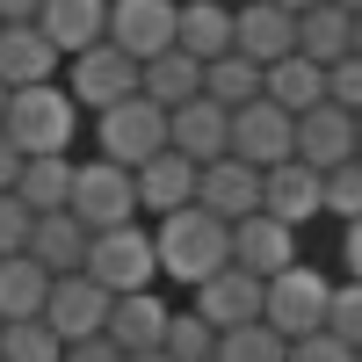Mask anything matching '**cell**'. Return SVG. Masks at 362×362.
Returning <instances> with one entry per match:
<instances>
[{"mask_svg": "<svg viewBox=\"0 0 362 362\" xmlns=\"http://www.w3.org/2000/svg\"><path fill=\"white\" fill-rule=\"evenodd\" d=\"M145 232H153L160 283L196 290L203 276H218V268L232 261V225H218V218H210V210H196V203H181V210H167V218H153Z\"/></svg>", "mask_w": 362, "mask_h": 362, "instance_id": "obj_1", "label": "cell"}, {"mask_svg": "<svg viewBox=\"0 0 362 362\" xmlns=\"http://www.w3.org/2000/svg\"><path fill=\"white\" fill-rule=\"evenodd\" d=\"M80 124H87V116L73 109V95L58 80L22 87V95H8V109H0V138H8L22 160H73Z\"/></svg>", "mask_w": 362, "mask_h": 362, "instance_id": "obj_2", "label": "cell"}, {"mask_svg": "<svg viewBox=\"0 0 362 362\" xmlns=\"http://www.w3.org/2000/svg\"><path fill=\"white\" fill-rule=\"evenodd\" d=\"M326 297H334V276H319L312 261H290L283 276L261 283V326L276 341H312L326 334Z\"/></svg>", "mask_w": 362, "mask_h": 362, "instance_id": "obj_3", "label": "cell"}, {"mask_svg": "<svg viewBox=\"0 0 362 362\" xmlns=\"http://www.w3.org/2000/svg\"><path fill=\"white\" fill-rule=\"evenodd\" d=\"M95 290L109 297H138L160 283V261H153V232L145 225H116V232H95L87 239V268H80Z\"/></svg>", "mask_w": 362, "mask_h": 362, "instance_id": "obj_4", "label": "cell"}, {"mask_svg": "<svg viewBox=\"0 0 362 362\" xmlns=\"http://www.w3.org/2000/svg\"><path fill=\"white\" fill-rule=\"evenodd\" d=\"M167 153V109H153L145 95L131 102H116L95 116V160L109 167H145V160H160Z\"/></svg>", "mask_w": 362, "mask_h": 362, "instance_id": "obj_5", "label": "cell"}, {"mask_svg": "<svg viewBox=\"0 0 362 362\" xmlns=\"http://www.w3.org/2000/svg\"><path fill=\"white\" fill-rule=\"evenodd\" d=\"M58 73H66L58 87L73 95L80 116H102V109H116V102H131V95H138V58H124L116 44H87V51L66 58Z\"/></svg>", "mask_w": 362, "mask_h": 362, "instance_id": "obj_6", "label": "cell"}, {"mask_svg": "<svg viewBox=\"0 0 362 362\" xmlns=\"http://www.w3.org/2000/svg\"><path fill=\"white\" fill-rule=\"evenodd\" d=\"M66 210L95 232H116V225H138V196H131V167H109V160H73V196Z\"/></svg>", "mask_w": 362, "mask_h": 362, "instance_id": "obj_7", "label": "cell"}, {"mask_svg": "<svg viewBox=\"0 0 362 362\" xmlns=\"http://www.w3.org/2000/svg\"><path fill=\"white\" fill-rule=\"evenodd\" d=\"M290 131H297V116H283L276 102H247V109H232V145H225V160L268 174V167L290 160Z\"/></svg>", "mask_w": 362, "mask_h": 362, "instance_id": "obj_8", "label": "cell"}, {"mask_svg": "<svg viewBox=\"0 0 362 362\" xmlns=\"http://www.w3.org/2000/svg\"><path fill=\"white\" fill-rule=\"evenodd\" d=\"M189 312L210 326V334H232V326H254L261 319V276H247V268H218V276H203L189 290Z\"/></svg>", "mask_w": 362, "mask_h": 362, "instance_id": "obj_9", "label": "cell"}, {"mask_svg": "<svg viewBox=\"0 0 362 362\" xmlns=\"http://www.w3.org/2000/svg\"><path fill=\"white\" fill-rule=\"evenodd\" d=\"M44 326L58 341H95L109 326V290H95L87 276H51V297H44Z\"/></svg>", "mask_w": 362, "mask_h": 362, "instance_id": "obj_10", "label": "cell"}, {"mask_svg": "<svg viewBox=\"0 0 362 362\" xmlns=\"http://www.w3.org/2000/svg\"><path fill=\"white\" fill-rule=\"evenodd\" d=\"M102 44H116L124 58H160V51H174V8L167 0H109V37Z\"/></svg>", "mask_w": 362, "mask_h": 362, "instance_id": "obj_11", "label": "cell"}, {"mask_svg": "<svg viewBox=\"0 0 362 362\" xmlns=\"http://www.w3.org/2000/svg\"><path fill=\"white\" fill-rule=\"evenodd\" d=\"M290 160H305L312 174L355 160V116H348V109H334V102L305 109V116H297V131H290Z\"/></svg>", "mask_w": 362, "mask_h": 362, "instance_id": "obj_12", "label": "cell"}, {"mask_svg": "<svg viewBox=\"0 0 362 362\" xmlns=\"http://www.w3.org/2000/svg\"><path fill=\"white\" fill-rule=\"evenodd\" d=\"M232 51L247 58V66H276V58L297 51V15L268 8V0H247V8H232Z\"/></svg>", "mask_w": 362, "mask_h": 362, "instance_id": "obj_13", "label": "cell"}, {"mask_svg": "<svg viewBox=\"0 0 362 362\" xmlns=\"http://www.w3.org/2000/svg\"><path fill=\"white\" fill-rule=\"evenodd\" d=\"M196 210H210L218 225L254 218V210H261V174L239 167V160H210V167H196Z\"/></svg>", "mask_w": 362, "mask_h": 362, "instance_id": "obj_14", "label": "cell"}, {"mask_svg": "<svg viewBox=\"0 0 362 362\" xmlns=\"http://www.w3.org/2000/svg\"><path fill=\"white\" fill-rule=\"evenodd\" d=\"M290 261H305V254H297V232H290V225L261 218V210L232 225V268H247V276H261V283H268V276H283Z\"/></svg>", "mask_w": 362, "mask_h": 362, "instance_id": "obj_15", "label": "cell"}, {"mask_svg": "<svg viewBox=\"0 0 362 362\" xmlns=\"http://www.w3.org/2000/svg\"><path fill=\"white\" fill-rule=\"evenodd\" d=\"M261 218H276L290 232H305L319 218V174L305 160H283V167H268L261 174Z\"/></svg>", "mask_w": 362, "mask_h": 362, "instance_id": "obj_16", "label": "cell"}, {"mask_svg": "<svg viewBox=\"0 0 362 362\" xmlns=\"http://www.w3.org/2000/svg\"><path fill=\"white\" fill-rule=\"evenodd\" d=\"M225 145H232V116H225L218 102H189V109L167 116V153H181L189 167L225 160Z\"/></svg>", "mask_w": 362, "mask_h": 362, "instance_id": "obj_17", "label": "cell"}, {"mask_svg": "<svg viewBox=\"0 0 362 362\" xmlns=\"http://www.w3.org/2000/svg\"><path fill=\"white\" fill-rule=\"evenodd\" d=\"M37 29L58 58H80L87 44L109 37V0H44L37 8Z\"/></svg>", "mask_w": 362, "mask_h": 362, "instance_id": "obj_18", "label": "cell"}, {"mask_svg": "<svg viewBox=\"0 0 362 362\" xmlns=\"http://www.w3.org/2000/svg\"><path fill=\"white\" fill-rule=\"evenodd\" d=\"M58 66H66V58H58V51L44 44V29H37V22H22V29H0V87H8V95L58 80Z\"/></svg>", "mask_w": 362, "mask_h": 362, "instance_id": "obj_19", "label": "cell"}, {"mask_svg": "<svg viewBox=\"0 0 362 362\" xmlns=\"http://www.w3.org/2000/svg\"><path fill=\"white\" fill-rule=\"evenodd\" d=\"M131 196H138V210H145V218H167V210L196 203V167L181 160V153H160V160L131 167Z\"/></svg>", "mask_w": 362, "mask_h": 362, "instance_id": "obj_20", "label": "cell"}, {"mask_svg": "<svg viewBox=\"0 0 362 362\" xmlns=\"http://www.w3.org/2000/svg\"><path fill=\"white\" fill-rule=\"evenodd\" d=\"M138 95L174 116V109L203 102V66H196L189 51H160V58H145V66H138Z\"/></svg>", "mask_w": 362, "mask_h": 362, "instance_id": "obj_21", "label": "cell"}, {"mask_svg": "<svg viewBox=\"0 0 362 362\" xmlns=\"http://www.w3.org/2000/svg\"><path fill=\"white\" fill-rule=\"evenodd\" d=\"M29 261L44 268V276H80L87 268V225L73 210H51V218L29 225Z\"/></svg>", "mask_w": 362, "mask_h": 362, "instance_id": "obj_22", "label": "cell"}, {"mask_svg": "<svg viewBox=\"0 0 362 362\" xmlns=\"http://www.w3.org/2000/svg\"><path fill=\"white\" fill-rule=\"evenodd\" d=\"M102 334L124 348V355H153L160 334H167V305H160V290H138V297H109V326Z\"/></svg>", "mask_w": 362, "mask_h": 362, "instance_id": "obj_23", "label": "cell"}, {"mask_svg": "<svg viewBox=\"0 0 362 362\" xmlns=\"http://www.w3.org/2000/svg\"><path fill=\"white\" fill-rule=\"evenodd\" d=\"M174 51H189L196 66L225 58L232 51V8H218V0H181L174 8Z\"/></svg>", "mask_w": 362, "mask_h": 362, "instance_id": "obj_24", "label": "cell"}, {"mask_svg": "<svg viewBox=\"0 0 362 362\" xmlns=\"http://www.w3.org/2000/svg\"><path fill=\"white\" fill-rule=\"evenodd\" d=\"M355 51V15H341L334 0H319V8L297 15V58H312V66H341V58Z\"/></svg>", "mask_w": 362, "mask_h": 362, "instance_id": "obj_25", "label": "cell"}, {"mask_svg": "<svg viewBox=\"0 0 362 362\" xmlns=\"http://www.w3.org/2000/svg\"><path fill=\"white\" fill-rule=\"evenodd\" d=\"M261 102H276L283 116H305V109H319L326 102V73L312 66V58H276V66L261 73Z\"/></svg>", "mask_w": 362, "mask_h": 362, "instance_id": "obj_26", "label": "cell"}, {"mask_svg": "<svg viewBox=\"0 0 362 362\" xmlns=\"http://www.w3.org/2000/svg\"><path fill=\"white\" fill-rule=\"evenodd\" d=\"M44 297H51V276H44L29 254L0 261V326H15V319H44Z\"/></svg>", "mask_w": 362, "mask_h": 362, "instance_id": "obj_27", "label": "cell"}, {"mask_svg": "<svg viewBox=\"0 0 362 362\" xmlns=\"http://www.w3.org/2000/svg\"><path fill=\"white\" fill-rule=\"evenodd\" d=\"M66 196H73V160H22V174H15V203L29 210V218L66 210Z\"/></svg>", "mask_w": 362, "mask_h": 362, "instance_id": "obj_28", "label": "cell"}, {"mask_svg": "<svg viewBox=\"0 0 362 362\" xmlns=\"http://www.w3.org/2000/svg\"><path fill=\"white\" fill-rule=\"evenodd\" d=\"M203 102H218L225 116H232V109H247V102H261V66H247L239 51L210 58V66H203Z\"/></svg>", "mask_w": 362, "mask_h": 362, "instance_id": "obj_29", "label": "cell"}, {"mask_svg": "<svg viewBox=\"0 0 362 362\" xmlns=\"http://www.w3.org/2000/svg\"><path fill=\"white\" fill-rule=\"evenodd\" d=\"M0 362H66V341L44 319H15V326H0Z\"/></svg>", "mask_w": 362, "mask_h": 362, "instance_id": "obj_30", "label": "cell"}, {"mask_svg": "<svg viewBox=\"0 0 362 362\" xmlns=\"http://www.w3.org/2000/svg\"><path fill=\"white\" fill-rule=\"evenodd\" d=\"M319 218H341V225L362 218V160H341L319 174Z\"/></svg>", "mask_w": 362, "mask_h": 362, "instance_id": "obj_31", "label": "cell"}, {"mask_svg": "<svg viewBox=\"0 0 362 362\" xmlns=\"http://www.w3.org/2000/svg\"><path fill=\"white\" fill-rule=\"evenodd\" d=\"M160 355H167V362H210V355H218V334H210V326H203L196 312H167Z\"/></svg>", "mask_w": 362, "mask_h": 362, "instance_id": "obj_32", "label": "cell"}, {"mask_svg": "<svg viewBox=\"0 0 362 362\" xmlns=\"http://www.w3.org/2000/svg\"><path fill=\"white\" fill-rule=\"evenodd\" d=\"M283 355H290V341H276V334L254 319V326H232V334H218V355H210V362H283Z\"/></svg>", "mask_w": 362, "mask_h": 362, "instance_id": "obj_33", "label": "cell"}, {"mask_svg": "<svg viewBox=\"0 0 362 362\" xmlns=\"http://www.w3.org/2000/svg\"><path fill=\"white\" fill-rule=\"evenodd\" d=\"M326 334L362 355V283H334V297H326Z\"/></svg>", "mask_w": 362, "mask_h": 362, "instance_id": "obj_34", "label": "cell"}, {"mask_svg": "<svg viewBox=\"0 0 362 362\" xmlns=\"http://www.w3.org/2000/svg\"><path fill=\"white\" fill-rule=\"evenodd\" d=\"M326 102L348 109V116H362V58L355 51L341 58V66H326Z\"/></svg>", "mask_w": 362, "mask_h": 362, "instance_id": "obj_35", "label": "cell"}, {"mask_svg": "<svg viewBox=\"0 0 362 362\" xmlns=\"http://www.w3.org/2000/svg\"><path fill=\"white\" fill-rule=\"evenodd\" d=\"M29 210L15 203V196H0V261H15V254H29Z\"/></svg>", "mask_w": 362, "mask_h": 362, "instance_id": "obj_36", "label": "cell"}, {"mask_svg": "<svg viewBox=\"0 0 362 362\" xmlns=\"http://www.w3.org/2000/svg\"><path fill=\"white\" fill-rule=\"evenodd\" d=\"M283 362H355V348H341L334 334H312V341H290Z\"/></svg>", "mask_w": 362, "mask_h": 362, "instance_id": "obj_37", "label": "cell"}, {"mask_svg": "<svg viewBox=\"0 0 362 362\" xmlns=\"http://www.w3.org/2000/svg\"><path fill=\"white\" fill-rule=\"evenodd\" d=\"M66 362H124V348H116L109 334H95V341H73V348H66Z\"/></svg>", "mask_w": 362, "mask_h": 362, "instance_id": "obj_38", "label": "cell"}, {"mask_svg": "<svg viewBox=\"0 0 362 362\" xmlns=\"http://www.w3.org/2000/svg\"><path fill=\"white\" fill-rule=\"evenodd\" d=\"M341 261H348V283H362V218H355L348 239H341Z\"/></svg>", "mask_w": 362, "mask_h": 362, "instance_id": "obj_39", "label": "cell"}, {"mask_svg": "<svg viewBox=\"0 0 362 362\" xmlns=\"http://www.w3.org/2000/svg\"><path fill=\"white\" fill-rule=\"evenodd\" d=\"M44 0H0V29H22V22H37Z\"/></svg>", "mask_w": 362, "mask_h": 362, "instance_id": "obj_40", "label": "cell"}, {"mask_svg": "<svg viewBox=\"0 0 362 362\" xmlns=\"http://www.w3.org/2000/svg\"><path fill=\"white\" fill-rule=\"evenodd\" d=\"M15 174H22V153L0 138V196H15Z\"/></svg>", "mask_w": 362, "mask_h": 362, "instance_id": "obj_41", "label": "cell"}, {"mask_svg": "<svg viewBox=\"0 0 362 362\" xmlns=\"http://www.w3.org/2000/svg\"><path fill=\"white\" fill-rule=\"evenodd\" d=\"M268 8H283V15H305V8H319V0H268Z\"/></svg>", "mask_w": 362, "mask_h": 362, "instance_id": "obj_42", "label": "cell"}, {"mask_svg": "<svg viewBox=\"0 0 362 362\" xmlns=\"http://www.w3.org/2000/svg\"><path fill=\"white\" fill-rule=\"evenodd\" d=\"M334 8H341V15H362V0H334Z\"/></svg>", "mask_w": 362, "mask_h": 362, "instance_id": "obj_43", "label": "cell"}, {"mask_svg": "<svg viewBox=\"0 0 362 362\" xmlns=\"http://www.w3.org/2000/svg\"><path fill=\"white\" fill-rule=\"evenodd\" d=\"M124 362H167V355H160V348H153V355H124Z\"/></svg>", "mask_w": 362, "mask_h": 362, "instance_id": "obj_44", "label": "cell"}, {"mask_svg": "<svg viewBox=\"0 0 362 362\" xmlns=\"http://www.w3.org/2000/svg\"><path fill=\"white\" fill-rule=\"evenodd\" d=\"M355 160H362V116H355Z\"/></svg>", "mask_w": 362, "mask_h": 362, "instance_id": "obj_45", "label": "cell"}, {"mask_svg": "<svg viewBox=\"0 0 362 362\" xmlns=\"http://www.w3.org/2000/svg\"><path fill=\"white\" fill-rule=\"evenodd\" d=\"M355 58H362V15H355Z\"/></svg>", "mask_w": 362, "mask_h": 362, "instance_id": "obj_46", "label": "cell"}, {"mask_svg": "<svg viewBox=\"0 0 362 362\" xmlns=\"http://www.w3.org/2000/svg\"><path fill=\"white\" fill-rule=\"evenodd\" d=\"M218 8H247V0H218Z\"/></svg>", "mask_w": 362, "mask_h": 362, "instance_id": "obj_47", "label": "cell"}, {"mask_svg": "<svg viewBox=\"0 0 362 362\" xmlns=\"http://www.w3.org/2000/svg\"><path fill=\"white\" fill-rule=\"evenodd\" d=\"M0 109H8V87H0Z\"/></svg>", "mask_w": 362, "mask_h": 362, "instance_id": "obj_48", "label": "cell"}, {"mask_svg": "<svg viewBox=\"0 0 362 362\" xmlns=\"http://www.w3.org/2000/svg\"><path fill=\"white\" fill-rule=\"evenodd\" d=\"M167 8H181V0H167Z\"/></svg>", "mask_w": 362, "mask_h": 362, "instance_id": "obj_49", "label": "cell"}, {"mask_svg": "<svg viewBox=\"0 0 362 362\" xmlns=\"http://www.w3.org/2000/svg\"><path fill=\"white\" fill-rule=\"evenodd\" d=\"M355 362H362V355H355Z\"/></svg>", "mask_w": 362, "mask_h": 362, "instance_id": "obj_50", "label": "cell"}]
</instances>
